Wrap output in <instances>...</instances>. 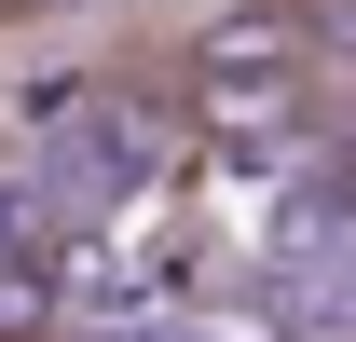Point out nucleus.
Masks as SVG:
<instances>
[{
  "label": "nucleus",
  "instance_id": "1",
  "mask_svg": "<svg viewBox=\"0 0 356 342\" xmlns=\"http://www.w3.org/2000/svg\"><path fill=\"white\" fill-rule=\"evenodd\" d=\"M302 83H315V28H302V0H220V14L178 42L192 137H220V151H247V165L302 151Z\"/></svg>",
  "mask_w": 356,
  "mask_h": 342
},
{
  "label": "nucleus",
  "instance_id": "2",
  "mask_svg": "<svg viewBox=\"0 0 356 342\" xmlns=\"http://www.w3.org/2000/svg\"><path fill=\"white\" fill-rule=\"evenodd\" d=\"M42 14H69V0H0V28H42Z\"/></svg>",
  "mask_w": 356,
  "mask_h": 342
},
{
  "label": "nucleus",
  "instance_id": "3",
  "mask_svg": "<svg viewBox=\"0 0 356 342\" xmlns=\"http://www.w3.org/2000/svg\"><path fill=\"white\" fill-rule=\"evenodd\" d=\"M329 28H343V55H356V0H329Z\"/></svg>",
  "mask_w": 356,
  "mask_h": 342
}]
</instances>
